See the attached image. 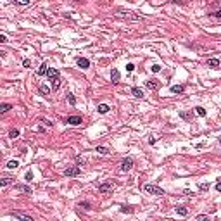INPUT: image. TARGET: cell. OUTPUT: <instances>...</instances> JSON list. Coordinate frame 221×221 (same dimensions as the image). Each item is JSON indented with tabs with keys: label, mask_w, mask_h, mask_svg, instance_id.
Listing matches in <instances>:
<instances>
[{
	"label": "cell",
	"mask_w": 221,
	"mask_h": 221,
	"mask_svg": "<svg viewBox=\"0 0 221 221\" xmlns=\"http://www.w3.org/2000/svg\"><path fill=\"white\" fill-rule=\"evenodd\" d=\"M143 192L145 193H150V195H164V190L157 185H152V183H145L143 185Z\"/></svg>",
	"instance_id": "1"
},
{
	"label": "cell",
	"mask_w": 221,
	"mask_h": 221,
	"mask_svg": "<svg viewBox=\"0 0 221 221\" xmlns=\"http://www.w3.org/2000/svg\"><path fill=\"white\" fill-rule=\"evenodd\" d=\"M64 174L66 176H80L81 174V168L80 166H69L64 169Z\"/></svg>",
	"instance_id": "2"
},
{
	"label": "cell",
	"mask_w": 221,
	"mask_h": 221,
	"mask_svg": "<svg viewBox=\"0 0 221 221\" xmlns=\"http://www.w3.org/2000/svg\"><path fill=\"white\" fill-rule=\"evenodd\" d=\"M10 214H12L14 218H17L19 221H33L31 216H28V214H24V212H21V211H12Z\"/></svg>",
	"instance_id": "3"
},
{
	"label": "cell",
	"mask_w": 221,
	"mask_h": 221,
	"mask_svg": "<svg viewBox=\"0 0 221 221\" xmlns=\"http://www.w3.org/2000/svg\"><path fill=\"white\" fill-rule=\"evenodd\" d=\"M112 190H114V185H112V183H107V181H105V183H100V187H99V192H100V193H110Z\"/></svg>",
	"instance_id": "4"
},
{
	"label": "cell",
	"mask_w": 221,
	"mask_h": 221,
	"mask_svg": "<svg viewBox=\"0 0 221 221\" xmlns=\"http://www.w3.org/2000/svg\"><path fill=\"white\" fill-rule=\"evenodd\" d=\"M131 168H133V159H131V157H126L124 161L121 162V171L126 173V171H130Z\"/></svg>",
	"instance_id": "5"
},
{
	"label": "cell",
	"mask_w": 221,
	"mask_h": 221,
	"mask_svg": "<svg viewBox=\"0 0 221 221\" xmlns=\"http://www.w3.org/2000/svg\"><path fill=\"white\" fill-rule=\"evenodd\" d=\"M14 188H16L17 192H23V193H26V195H31V193H33L31 187H28V185H16Z\"/></svg>",
	"instance_id": "6"
},
{
	"label": "cell",
	"mask_w": 221,
	"mask_h": 221,
	"mask_svg": "<svg viewBox=\"0 0 221 221\" xmlns=\"http://www.w3.org/2000/svg\"><path fill=\"white\" fill-rule=\"evenodd\" d=\"M145 87H147L149 90H157V88H159V81L157 80H149V81H145Z\"/></svg>",
	"instance_id": "7"
},
{
	"label": "cell",
	"mask_w": 221,
	"mask_h": 221,
	"mask_svg": "<svg viewBox=\"0 0 221 221\" xmlns=\"http://www.w3.org/2000/svg\"><path fill=\"white\" fill-rule=\"evenodd\" d=\"M76 62H78V66H80L81 69H88V68H90V60L85 59V57H80Z\"/></svg>",
	"instance_id": "8"
},
{
	"label": "cell",
	"mask_w": 221,
	"mask_h": 221,
	"mask_svg": "<svg viewBox=\"0 0 221 221\" xmlns=\"http://www.w3.org/2000/svg\"><path fill=\"white\" fill-rule=\"evenodd\" d=\"M68 124H73V126L81 124V116H69L68 118Z\"/></svg>",
	"instance_id": "9"
},
{
	"label": "cell",
	"mask_w": 221,
	"mask_h": 221,
	"mask_svg": "<svg viewBox=\"0 0 221 221\" xmlns=\"http://www.w3.org/2000/svg\"><path fill=\"white\" fill-rule=\"evenodd\" d=\"M47 76H49L50 80H57V78H59V69H55V68H49Z\"/></svg>",
	"instance_id": "10"
},
{
	"label": "cell",
	"mask_w": 221,
	"mask_h": 221,
	"mask_svg": "<svg viewBox=\"0 0 221 221\" xmlns=\"http://www.w3.org/2000/svg\"><path fill=\"white\" fill-rule=\"evenodd\" d=\"M119 78H121L119 71H118V69H110V81H112V83H118Z\"/></svg>",
	"instance_id": "11"
},
{
	"label": "cell",
	"mask_w": 221,
	"mask_h": 221,
	"mask_svg": "<svg viewBox=\"0 0 221 221\" xmlns=\"http://www.w3.org/2000/svg\"><path fill=\"white\" fill-rule=\"evenodd\" d=\"M47 73H49V66H47V64L43 62L40 68L36 69V74H38V76H43V74H47Z\"/></svg>",
	"instance_id": "12"
},
{
	"label": "cell",
	"mask_w": 221,
	"mask_h": 221,
	"mask_svg": "<svg viewBox=\"0 0 221 221\" xmlns=\"http://www.w3.org/2000/svg\"><path fill=\"white\" fill-rule=\"evenodd\" d=\"M131 93H133L135 97H138V99H143V90L138 88V87H133V88H131Z\"/></svg>",
	"instance_id": "13"
},
{
	"label": "cell",
	"mask_w": 221,
	"mask_h": 221,
	"mask_svg": "<svg viewBox=\"0 0 221 221\" xmlns=\"http://www.w3.org/2000/svg\"><path fill=\"white\" fill-rule=\"evenodd\" d=\"M97 110H99L100 114H107V112H109V110H110V107H109V105H107V104H100V105L97 107Z\"/></svg>",
	"instance_id": "14"
},
{
	"label": "cell",
	"mask_w": 221,
	"mask_h": 221,
	"mask_svg": "<svg viewBox=\"0 0 221 221\" xmlns=\"http://www.w3.org/2000/svg\"><path fill=\"white\" fill-rule=\"evenodd\" d=\"M38 92H40L41 95H45V97H47V95L50 93V88H49L47 85H40V87H38Z\"/></svg>",
	"instance_id": "15"
},
{
	"label": "cell",
	"mask_w": 221,
	"mask_h": 221,
	"mask_svg": "<svg viewBox=\"0 0 221 221\" xmlns=\"http://www.w3.org/2000/svg\"><path fill=\"white\" fill-rule=\"evenodd\" d=\"M183 90H185L183 85H173V87H171V92H173V93H183Z\"/></svg>",
	"instance_id": "16"
},
{
	"label": "cell",
	"mask_w": 221,
	"mask_h": 221,
	"mask_svg": "<svg viewBox=\"0 0 221 221\" xmlns=\"http://www.w3.org/2000/svg\"><path fill=\"white\" fill-rule=\"evenodd\" d=\"M207 66H209V68H220V60L218 59H207Z\"/></svg>",
	"instance_id": "17"
},
{
	"label": "cell",
	"mask_w": 221,
	"mask_h": 221,
	"mask_svg": "<svg viewBox=\"0 0 221 221\" xmlns=\"http://www.w3.org/2000/svg\"><path fill=\"white\" fill-rule=\"evenodd\" d=\"M50 83H52V90H54V92H57L60 88V80H59V78H57V80H52Z\"/></svg>",
	"instance_id": "18"
},
{
	"label": "cell",
	"mask_w": 221,
	"mask_h": 221,
	"mask_svg": "<svg viewBox=\"0 0 221 221\" xmlns=\"http://www.w3.org/2000/svg\"><path fill=\"white\" fill-rule=\"evenodd\" d=\"M7 168L9 169H17L19 168V161H9L7 162Z\"/></svg>",
	"instance_id": "19"
},
{
	"label": "cell",
	"mask_w": 221,
	"mask_h": 221,
	"mask_svg": "<svg viewBox=\"0 0 221 221\" xmlns=\"http://www.w3.org/2000/svg\"><path fill=\"white\" fill-rule=\"evenodd\" d=\"M176 212H178L180 216H187V214H188V209H187V207H181V206H178V207H176Z\"/></svg>",
	"instance_id": "20"
},
{
	"label": "cell",
	"mask_w": 221,
	"mask_h": 221,
	"mask_svg": "<svg viewBox=\"0 0 221 221\" xmlns=\"http://www.w3.org/2000/svg\"><path fill=\"white\" fill-rule=\"evenodd\" d=\"M10 109H12L10 104H2V105H0V112H7V110H10Z\"/></svg>",
	"instance_id": "21"
},
{
	"label": "cell",
	"mask_w": 221,
	"mask_h": 221,
	"mask_svg": "<svg viewBox=\"0 0 221 221\" xmlns=\"http://www.w3.org/2000/svg\"><path fill=\"white\" fill-rule=\"evenodd\" d=\"M195 112H197L201 118H204V116H206V109H204V107H201V105H199V107H195Z\"/></svg>",
	"instance_id": "22"
},
{
	"label": "cell",
	"mask_w": 221,
	"mask_h": 221,
	"mask_svg": "<svg viewBox=\"0 0 221 221\" xmlns=\"http://www.w3.org/2000/svg\"><path fill=\"white\" fill-rule=\"evenodd\" d=\"M97 152L105 156V154H109V149H107V147H102V145H99V147H97Z\"/></svg>",
	"instance_id": "23"
},
{
	"label": "cell",
	"mask_w": 221,
	"mask_h": 221,
	"mask_svg": "<svg viewBox=\"0 0 221 221\" xmlns=\"http://www.w3.org/2000/svg\"><path fill=\"white\" fill-rule=\"evenodd\" d=\"M195 221H209V216H207V214H199V216L195 218Z\"/></svg>",
	"instance_id": "24"
},
{
	"label": "cell",
	"mask_w": 221,
	"mask_h": 221,
	"mask_svg": "<svg viewBox=\"0 0 221 221\" xmlns=\"http://www.w3.org/2000/svg\"><path fill=\"white\" fill-rule=\"evenodd\" d=\"M16 5H30V0H14Z\"/></svg>",
	"instance_id": "25"
},
{
	"label": "cell",
	"mask_w": 221,
	"mask_h": 221,
	"mask_svg": "<svg viewBox=\"0 0 221 221\" xmlns=\"http://www.w3.org/2000/svg\"><path fill=\"white\" fill-rule=\"evenodd\" d=\"M10 183H12V178H4V180L0 181L2 187H7V185H10Z\"/></svg>",
	"instance_id": "26"
},
{
	"label": "cell",
	"mask_w": 221,
	"mask_h": 221,
	"mask_svg": "<svg viewBox=\"0 0 221 221\" xmlns=\"http://www.w3.org/2000/svg\"><path fill=\"white\" fill-rule=\"evenodd\" d=\"M68 102H69L71 105H74V104H76V99H74V95H73V93H68Z\"/></svg>",
	"instance_id": "27"
},
{
	"label": "cell",
	"mask_w": 221,
	"mask_h": 221,
	"mask_svg": "<svg viewBox=\"0 0 221 221\" xmlns=\"http://www.w3.org/2000/svg\"><path fill=\"white\" fill-rule=\"evenodd\" d=\"M9 137H10V138H16V137H19V130H10V131H9Z\"/></svg>",
	"instance_id": "28"
},
{
	"label": "cell",
	"mask_w": 221,
	"mask_h": 221,
	"mask_svg": "<svg viewBox=\"0 0 221 221\" xmlns=\"http://www.w3.org/2000/svg\"><path fill=\"white\" fill-rule=\"evenodd\" d=\"M121 212H128V214H131V212H133V207H130V206L124 207V206H123V207H121Z\"/></svg>",
	"instance_id": "29"
},
{
	"label": "cell",
	"mask_w": 221,
	"mask_h": 221,
	"mask_svg": "<svg viewBox=\"0 0 221 221\" xmlns=\"http://www.w3.org/2000/svg\"><path fill=\"white\" fill-rule=\"evenodd\" d=\"M80 207H83V209H92V204L90 202H80Z\"/></svg>",
	"instance_id": "30"
},
{
	"label": "cell",
	"mask_w": 221,
	"mask_h": 221,
	"mask_svg": "<svg viewBox=\"0 0 221 221\" xmlns=\"http://www.w3.org/2000/svg\"><path fill=\"white\" fill-rule=\"evenodd\" d=\"M24 180H26V181H31V180H33V173H31V171H28V173L24 174Z\"/></svg>",
	"instance_id": "31"
},
{
	"label": "cell",
	"mask_w": 221,
	"mask_h": 221,
	"mask_svg": "<svg viewBox=\"0 0 221 221\" xmlns=\"http://www.w3.org/2000/svg\"><path fill=\"white\" fill-rule=\"evenodd\" d=\"M159 71H161V66H159V64H154V66H152V73H159Z\"/></svg>",
	"instance_id": "32"
},
{
	"label": "cell",
	"mask_w": 221,
	"mask_h": 221,
	"mask_svg": "<svg viewBox=\"0 0 221 221\" xmlns=\"http://www.w3.org/2000/svg\"><path fill=\"white\" fill-rule=\"evenodd\" d=\"M23 66H24V68H31V60L30 59H24V60H23Z\"/></svg>",
	"instance_id": "33"
},
{
	"label": "cell",
	"mask_w": 221,
	"mask_h": 221,
	"mask_svg": "<svg viewBox=\"0 0 221 221\" xmlns=\"http://www.w3.org/2000/svg\"><path fill=\"white\" fill-rule=\"evenodd\" d=\"M133 69H135V66H133V64H128V66H126V71H128V73H131Z\"/></svg>",
	"instance_id": "34"
},
{
	"label": "cell",
	"mask_w": 221,
	"mask_h": 221,
	"mask_svg": "<svg viewBox=\"0 0 221 221\" xmlns=\"http://www.w3.org/2000/svg\"><path fill=\"white\" fill-rule=\"evenodd\" d=\"M76 162H78V164H85V159H83V157H80V156H78V157H76Z\"/></svg>",
	"instance_id": "35"
},
{
	"label": "cell",
	"mask_w": 221,
	"mask_h": 221,
	"mask_svg": "<svg viewBox=\"0 0 221 221\" xmlns=\"http://www.w3.org/2000/svg\"><path fill=\"white\" fill-rule=\"evenodd\" d=\"M7 41V36L5 35H0V43H5Z\"/></svg>",
	"instance_id": "36"
},
{
	"label": "cell",
	"mask_w": 221,
	"mask_h": 221,
	"mask_svg": "<svg viewBox=\"0 0 221 221\" xmlns=\"http://www.w3.org/2000/svg\"><path fill=\"white\" fill-rule=\"evenodd\" d=\"M211 16H214V17H221V10H218V12H212Z\"/></svg>",
	"instance_id": "37"
},
{
	"label": "cell",
	"mask_w": 221,
	"mask_h": 221,
	"mask_svg": "<svg viewBox=\"0 0 221 221\" xmlns=\"http://www.w3.org/2000/svg\"><path fill=\"white\" fill-rule=\"evenodd\" d=\"M216 190L221 192V181H218V183H216Z\"/></svg>",
	"instance_id": "38"
},
{
	"label": "cell",
	"mask_w": 221,
	"mask_h": 221,
	"mask_svg": "<svg viewBox=\"0 0 221 221\" xmlns=\"http://www.w3.org/2000/svg\"><path fill=\"white\" fill-rule=\"evenodd\" d=\"M149 143H150V145H154V143H156V138H154V137H150V138H149Z\"/></svg>",
	"instance_id": "39"
},
{
	"label": "cell",
	"mask_w": 221,
	"mask_h": 221,
	"mask_svg": "<svg viewBox=\"0 0 221 221\" xmlns=\"http://www.w3.org/2000/svg\"><path fill=\"white\" fill-rule=\"evenodd\" d=\"M220 145H221V140H220Z\"/></svg>",
	"instance_id": "40"
}]
</instances>
